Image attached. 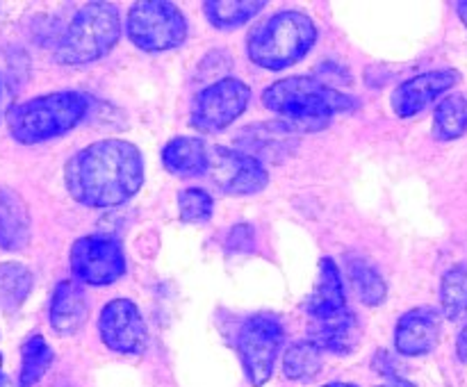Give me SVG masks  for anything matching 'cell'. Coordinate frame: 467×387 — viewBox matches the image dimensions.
<instances>
[{"label":"cell","mask_w":467,"mask_h":387,"mask_svg":"<svg viewBox=\"0 0 467 387\" xmlns=\"http://www.w3.org/2000/svg\"><path fill=\"white\" fill-rule=\"evenodd\" d=\"M64 185L87 208H114L144 185V158L126 139H100L78 150L64 167Z\"/></svg>","instance_id":"cell-1"},{"label":"cell","mask_w":467,"mask_h":387,"mask_svg":"<svg viewBox=\"0 0 467 387\" xmlns=\"http://www.w3.org/2000/svg\"><path fill=\"white\" fill-rule=\"evenodd\" d=\"M263 105L274 114L285 117V121L296 123L301 130H319L333 114L358 107V100L345 91L333 89L328 82L295 76L267 87L263 91Z\"/></svg>","instance_id":"cell-2"},{"label":"cell","mask_w":467,"mask_h":387,"mask_svg":"<svg viewBox=\"0 0 467 387\" xmlns=\"http://www.w3.org/2000/svg\"><path fill=\"white\" fill-rule=\"evenodd\" d=\"M89 98L80 91H53L16 103L7 112L9 135L18 144H41L67 135L85 118Z\"/></svg>","instance_id":"cell-3"},{"label":"cell","mask_w":467,"mask_h":387,"mask_svg":"<svg viewBox=\"0 0 467 387\" xmlns=\"http://www.w3.org/2000/svg\"><path fill=\"white\" fill-rule=\"evenodd\" d=\"M317 41V27L313 18L296 9L274 14L255 25L246 36V53L258 66L281 71L301 62Z\"/></svg>","instance_id":"cell-4"},{"label":"cell","mask_w":467,"mask_h":387,"mask_svg":"<svg viewBox=\"0 0 467 387\" xmlns=\"http://www.w3.org/2000/svg\"><path fill=\"white\" fill-rule=\"evenodd\" d=\"M121 39V14L112 3H89L73 16L57 46L62 64H89L105 57Z\"/></svg>","instance_id":"cell-5"},{"label":"cell","mask_w":467,"mask_h":387,"mask_svg":"<svg viewBox=\"0 0 467 387\" xmlns=\"http://www.w3.org/2000/svg\"><path fill=\"white\" fill-rule=\"evenodd\" d=\"M128 36L149 53L178 48L187 39V21L181 9L167 0H141L128 12Z\"/></svg>","instance_id":"cell-6"},{"label":"cell","mask_w":467,"mask_h":387,"mask_svg":"<svg viewBox=\"0 0 467 387\" xmlns=\"http://www.w3.org/2000/svg\"><path fill=\"white\" fill-rule=\"evenodd\" d=\"M283 337H285L283 323L274 314L260 312L242 323L235 344L246 378L254 387L265 385L272 378L274 364L281 353Z\"/></svg>","instance_id":"cell-7"},{"label":"cell","mask_w":467,"mask_h":387,"mask_svg":"<svg viewBox=\"0 0 467 387\" xmlns=\"http://www.w3.org/2000/svg\"><path fill=\"white\" fill-rule=\"evenodd\" d=\"M71 273L91 287L112 285L126 273V253L109 235H87L73 241L68 253Z\"/></svg>","instance_id":"cell-8"},{"label":"cell","mask_w":467,"mask_h":387,"mask_svg":"<svg viewBox=\"0 0 467 387\" xmlns=\"http://www.w3.org/2000/svg\"><path fill=\"white\" fill-rule=\"evenodd\" d=\"M251 100L249 85L237 77H223L199 91L192 105L190 123L199 132H222L240 117Z\"/></svg>","instance_id":"cell-9"},{"label":"cell","mask_w":467,"mask_h":387,"mask_svg":"<svg viewBox=\"0 0 467 387\" xmlns=\"http://www.w3.org/2000/svg\"><path fill=\"white\" fill-rule=\"evenodd\" d=\"M208 176L219 191L228 196L258 194L269 185V173L255 155L242 150L214 146L210 150Z\"/></svg>","instance_id":"cell-10"},{"label":"cell","mask_w":467,"mask_h":387,"mask_svg":"<svg viewBox=\"0 0 467 387\" xmlns=\"http://www.w3.org/2000/svg\"><path fill=\"white\" fill-rule=\"evenodd\" d=\"M99 332L108 349L126 355L141 353L149 341L144 317L130 299H114L100 310Z\"/></svg>","instance_id":"cell-11"},{"label":"cell","mask_w":467,"mask_h":387,"mask_svg":"<svg viewBox=\"0 0 467 387\" xmlns=\"http://www.w3.org/2000/svg\"><path fill=\"white\" fill-rule=\"evenodd\" d=\"M461 73L454 68H436V71L420 73V76L410 77V80L401 82L395 91H392V109L397 117L409 118L422 112L429 103L450 91L451 87L459 85Z\"/></svg>","instance_id":"cell-12"},{"label":"cell","mask_w":467,"mask_h":387,"mask_svg":"<svg viewBox=\"0 0 467 387\" xmlns=\"http://www.w3.org/2000/svg\"><path fill=\"white\" fill-rule=\"evenodd\" d=\"M441 335L438 312L431 308L409 310L395 328V346L401 355H427L436 349Z\"/></svg>","instance_id":"cell-13"},{"label":"cell","mask_w":467,"mask_h":387,"mask_svg":"<svg viewBox=\"0 0 467 387\" xmlns=\"http://www.w3.org/2000/svg\"><path fill=\"white\" fill-rule=\"evenodd\" d=\"M306 312L310 314L313 321L347 312L345 280H342L340 269L331 258L319 260V276L313 294L306 300Z\"/></svg>","instance_id":"cell-14"},{"label":"cell","mask_w":467,"mask_h":387,"mask_svg":"<svg viewBox=\"0 0 467 387\" xmlns=\"http://www.w3.org/2000/svg\"><path fill=\"white\" fill-rule=\"evenodd\" d=\"M89 314V303H87L85 290L78 280H62L55 287L50 296L48 319L50 326L59 335H73L82 328Z\"/></svg>","instance_id":"cell-15"},{"label":"cell","mask_w":467,"mask_h":387,"mask_svg":"<svg viewBox=\"0 0 467 387\" xmlns=\"http://www.w3.org/2000/svg\"><path fill=\"white\" fill-rule=\"evenodd\" d=\"M360 337H363V328H360L358 317L347 310L336 317L317 319V321L310 323L308 340L328 353L347 355L358 346Z\"/></svg>","instance_id":"cell-16"},{"label":"cell","mask_w":467,"mask_h":387,"mask_svg":"<svg viewBox=\"0 0 467 387\" xmlns=\"http://www.w3.org/2000/svg\"><path fill=\"white\" fill-rule=\"evenodd\" d=\"M30 209L18 191L0 185V249L23 250L30 241Z\"/></svg>","instance_id":"cell-17"},{"label":"cell","mask_w":467,"mask_h":387,"mask_svg":"<svg viewBox=\"0 0 467 387\" xmlns=\"http://www.w3.org/2000/svg\"><path fill=\"white\" fill-rule=\"evenodd\" d=\"M162 164L178 178L208 176L210 150L203 139L196 137H173L162 148Z\"/></svg>","instance_id":"cell-18"},{"label":"cell","mask_w":467,"mask_h":387,"mask_svg":"<svg viewBox=\"0 0 467 387\" xmlns=\"http://www.w3.org/2000/svg\"><path fill=\"white\" fill-rule=\"evenodd\" d=\"M347 278L356 290L358 299L365 305H381L386 300L388 287L379 269L363 255H349L347 258Z\"/></svg>","instance_id":"cell-19"},{"label":"cell","mask_w":467,"mask_h":387,"mask_svg":"<svg viewBox=\"0 0 467 387\" xmlns=\"http://www.w3.org/2000/svg\"><path fill=\"white\" fill-rule=\"evenodd\" d=\"M467 132V96L450 94L433 112V137L441 141L459 139Z\"/></svg>","instance_id":"cell-20"},{"label":"cell","mask_w":467,"mask_h":387,"mask_svg":"<svg viewBox=\"0 0 467 387\" xmlns=\"http://www.w3.org/2000/svg\"><path fill=\"white\" fill-rule=\"evenodd\" d=\"M55 353L44 335H30L21 346V372L18 387H35L53 364Z\"/></svg>","instance_id":"cell-21"},{"label":"cell","mask_w":467,"mask_h":387,"mask_svg":"<svg viewBox=\"0 0 467 387\" xmlns=\"http://www.w3.org/2000/svg\"><path fill=\"white\" fill-rule=\"evenodd\" d=\"M30 269L18 262L0 264V310L3 312H14L26 303L27 294L32 290Z\"/></svg>","instance_id":"cell-22"},{"label":"cell","mask_w":467,"mask_h":387,"mask_svg":"<svg viewBox=\"0 0 467 387\" xmlns=\"http://www.w3.org/2000/svg\"><path fill=\"white\" fill-rule=\"evenodd\" d=\"M265 7V0H208L203 5L205 16L219 30H235L255 16Z\"/></svg>","instance_id":"cell-23"},{"label":"cell","mask_w":467,"mask_h":387,"mask_svg":"<svg viewBox=\"0 0 467 387\" xmlns=\"http://www.w3.org/2000/svg\"><path fill=\"white\" fill-rule=\"evenodd\" d=\"M324 351L315 341L301 340L295 341L283 355V372L290 381H306L313 378L322 369Z\"/></svg>","instance_id":"cell-24"},{"label":"cell","mask_w":467,"mask_h":387,"mask_svg":"<svg viewBox=\"0 0 467 387\" xmlns=\"http://www.w3.org/2000/svg\"><path fill=\"white\" fill-rule=\"evenodd\" d=\"M441 308L450 321H459L467 312V264H456L442 276Z\"/></svg>","instance_id":"cell-25"},{"label":"cell","mask_w":467,"mask_h":387,"mask_svg":"<svg viewBox=\"0 0 467 387\" xmlns=\"http://www.w3.org/2000/svg\"><path fill=\"white\" fill-rule=\"evenodd\" d=\"M214 209L213 196L205 189L199 187H192V189L181 191L178 196V214L185 223H205L210 221Z\"/></svg>","instance_id":"cell-26"},{"label":"cell","mask_w":467,"mask_h":387,"mask_svg":"<svg viewBox=\"0 0 467 387\" xmlns=\"http://www.w3.org/2000/svg\"><path fill=\"white\" fill-rule=\"evenodd\" d=\"M226 246L231 250H249L251 246H254V230H251V226L233 228L231 235H228Z\"/></svg>","instance_id":"cell-27"},{"label":"cell","mask_w":467,"mask_h":387,"mask_svg":"<svg viewBox=\"0 0 467 387\" xmlns=\"http://www.w3.org/2000/svg\"><path fill=\"white\" fill-rule=\"evenodd\" d=\"M456 353H459V360L467 364V326L461 331L459 340H456Z\"/></svg>","instance_id":"cell-28"},{"label":"cell","mask_w":467,"mask_h":387,"mask_svg":"<svg viewBox=\"0 0 467 387\" xmlns=\"http://www.w3.org/2000/svg\"><path fill=\"white\" fill-rule=\"evenodd\" d=\"M381 387H418V385H413V382L404 381V378H395V381L388 382V385H381Z\"/></svg>","instance_id":"cell-29"},{"label":"cell","mask_w":467,"mask_h":387,"mask_svg":"<svg viewBox=\"0 0 467 387\" xmlns=\"http://www.w3.org/2000/svg\"><path fill=\"white\" fill-rule=\"evenodd\" d=\"M456 9H459L461 21H463V25L467 27V0H463V3H456Z\"/></svg>","instance_id":"cell-30"},{"label":"cell","mask_w":467,"mask_h":387,"mask_svg":"<svg viewBox=\"0 0 467 387\" xmlns=\"http://www.w3.org/2000/svg\"><path fill=\"white\" fill-rule=\"evenodd\" d=\"M0 387H12V385H9L7 378H5V373H3V353H0Z\"/></svg>","instance_id":"cell-31"},{"label":"cell","mask_w":467,"mask_h":387,"mask_svg":"<svg viewBox=\"0 0 467 387\" xmlns=\"http://www.w3.org/2000/svg\"><path fill=\"white\" fill-rule=\"evenodd\" d=\"M324 387H356L351 382H331V385H324Z\"/></svg>","instance_id":"cell-32"}]
</instances>
